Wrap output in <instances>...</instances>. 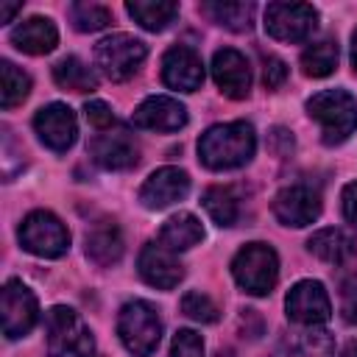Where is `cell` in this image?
<instances>
[{
    "mask_svg": "<svg viewBox=\"0 0 357 357\" xmlns=\"http://www.w3.org/2000/svg\"><path fill=\"white\" fill-rule=\"evenodd\" d=\"M33 128L39 134V139L56 151V153H64L73 142H75V134H78V123H75V114L67 103H50V106H42L33 117Z\"/></svg>",
    "mask_w": 357,
    "mask_h": 357,
    "instance_id": "8fae6325",
    "label": "cell"
},
{
    "mask_svg": "<svg viewBox=\"0 0 357 357\" xmlns=\"http://www.w3.org/2000/svg\"><path fill=\"white\" fill-rule=\"evenodd\" d=\"M201 240H204V226L190 212H178V215L167 218L159 229V243L170 251H187V248L198 245Z\"/></svg>",
    "mask_w": 357,
    "mask_h": 357,
    "instance_id": "7402d4cb",
    "label": "cell"
},
{
    "mask_svg": "<svg viewBox=\"0 0 357 357\" xmlns=\"http://www.w3.org/2000/svg\"><path fill=\"white\" fill-rule=\"evenodd\" d=\"M234 282L251 296H268L279 279V257L265 243H248L231 259Z\"/></svg>",
    "mask_w": 357,
    "mask_h": 357,
    "instance_id": "5b68a950",
    "label": "cell"
},
{
    "mask_svg": "<svg viewBox=\"0 0 357 357\" xmlns=\"http://www.w3.org/2000/svg\"><path fill=\"white\" fill-rule=\"evenodd\" d=\"M89 153L92 159L106 167V170H128L139 162V148L137 142L123 134V131H114V134H98L92 142H89Z\"/></svg>",
    "mask_w": 357,
    "mask_h": 357,
    "instance_id": "ac0fdd59",
    "label": "cell"
},
{
    "mask_svg": "<svg viewBox=\"0 0 357 357\" xmlns=\"http://www.w3.org/2000/svg\"><path fill=\"white\" fill-rule=\"evenodd\" d=\"M167 357H204V340L198 332L192 329H178L173 343H170V354Z\"/></svg>",
    "mask_w": 357,
    "mask_h": 357,
    "instance_id": "1f68e13d",
    "label": "cell"
},
{
    "mask_svg": "<svg viewBox=\"0 0 357 357\" xmlns=\"http://www.w3.org/2000/svg\"><path fill=\"white\" fill-rule=\"evenodd\" d=\"M340 312H343V321H346V324H357V279L343 282Z\"/></svg>",
    "mask_w": 357,
    "mask_h": 357,
    "instance_id": "e575fe53",
    "label": "cell"
},
{
    "mask_svg": "<svg viewBox=\"0 0 357 357\" xmlns=\"http://www.w3.org/2000/svg\"><path fill=\"white\" fill-rule=\"evenodd\" d=\"M273 215L284 226H296V229L310 226L321 215V198L307 184H290V187H284V190L276 192V198H273Z\"/></svg>",
    "mask_w": 357,
    "mask_h": 357,
    "instance_id": "7c38bea8",
    "label": "cell"
},
{
    "mask_svg": "<svg viewBox=\"0 0 357 357\" xmlns=\"http://www.w3.org/2000/svg\"><path fill=\"white\" fill-rule=\"evenodd\" d=\"M70 22L75 25V31L92 33V31H100L112 22V11L100 3H73L70 6Z\"/></svg>",
    "mask_w": 357,
    "mask_h": 357,
    "instance_id": "f546056e",
    "label": "cell"
},
{
    "mask_svg": "<svg viewBox=\"0 0 357 357\" xmlns=\"http://www.w3.org/2000/svg\"><path fill=\"white\" fill-rule=\"evenodd\" d=\"M268 145H271V151H273L276 156H290L296 142H293V134H290L287 128H273Z\"/></svg>",
    "mask_w": 357,
    "mask_h": 357,
    "instance_id": "d590c367",
    "label": "cell"
},
{
    "mask_svg": "<svg viewBox=\"0 0 357 357\" xmlns=\"http://www.w3.org/2000/svg\"><path fill=\"white\" fill-rule=\"evenodd\" d=\"M212 75H215V84L220 86V92L226 98H245L248 89H251V70H248V61L240 50L234 47H223L212 56Z\"/></svg>",
    "mask_w": 357,
    "mask_h": 357,
    "instance_id": "e0dca14e",
    "label": "cell"
},
{
    "mask_svg": "<svg viewBox=\"0 0 357 357\" xmlns=\"http://www.w3.org/2000/svg\"><path fill=\"white\" fill-rule=\"evenodd\" d=\"M187 192H190V176L184 170H178V167H159L139 187V201L148 209H165V206L181 201Z\"/></svg>",
    "mask_w": 357,
    "mask_h": 357,
    "instance_id": "2e32d148",
    "label": "cell"
},
{
    "mask_svg": "<svg viewBox=\"0 0 357 357\" xmlns=\"http://www.w3.org/2000/svg\"><path fill=\"white\" fill-rule=\"evenodd\" d=\"M0 106L3 109H14L17 103H22L31 92V78L17 70L11 61H3L0 64Z\"/></svg>",
    "mask_w": 357,
    "mask_h": 357,
    "instance_id": "f1b7e54d",
    "label": "cell"
},
{
    "mask_svg": "<svg viewBox=\"0 0 357 357\" xmlns=\"http://www.w3.org/2000/svg\"><path fill=\"white\" fill-rule=\"evenodd\" d=\"M307 114L321 126L326 145H340L357 128V100L346 89H324L307 100Z\"/></svg>",
    "mask_w": 357,
    "mask_h": 357,
    "instance_id": "7a4b0ae2",
    "label": "cell"
},
{
    "mask_svg": "<svg viewBox=\"0 0 357 357\" xmlns=\"http://www.w3.org/2000/svg\"><path fill=\"white\" fill-rule=\"evenodd\" d=\"M204 11L229 31H248L254 25V3H204Z\"/></svg>",
    "mask_w": 357,
    "mask_h": 357,
    "instance_id": "4316f807",
    "label": "cell"
},
{
    "mask_svg": "<svg viewBox=\"0 0 357 357\" xmlns=\"http://www.w3.org/2000/svg\"><path fill=\"white\" fill-rule=\"evenodd\" d=\"M3 335L8 340H17L22 335H28L39 318V307H36V296L17 279H8L3 287Z\"/></svg>",
    "mask_w": 357,
    "mask_h": 357,
    "instance_id": "30bf717a",
    "label": "cell"
},
{
    "mask_svg": "<svg viewBox=\"0 0 357 357\" xmlns=\"http://www.w3.org/2000/svg\"><path fill=\"white\" fill-rule=\"evenodd\" d=\"M343 215L351 226H357V181H349L343 187Z\"/></svg>",
    "mask_w": 357,
    "mask_h": 357,
    "instance_id": "8d00e7d4",
    "label": "cell"
},
{
    "mask_svg": "<svg viewBox=\"0 0 357 357\" xmlns=\"http://www.w3.org/2000/svg\"><path fill=\"white\" fill-rule=\"evenodd\" d=\"M86 257L95 262V265H114L120 257H123V234L120 229L112 223V220H103V223H95L89 231H86Z\"/></svg>",
    "mask_w": 357,
    "mask_h": 357,
    "instance_id": "44dd1931",
    "label": "cell"
},
{
    "mask_svg": "<svg viewBox=\"0 0 357 357\" xmlns=\"http://www.w3.org/2000/svg\"><path fill=\"white\" fill-rule=\"evenodd\" d=\"M335 346L326 329L318 326H301L298 332L282 337V343L273 349L271 357H332Z\"/></svg>",
    "mask_w": 357,
    "mask_h": 357,
    "instance_id": "d6986e66",
    "label": "cell"
},
{
    "mask_svg": "<svg viewBox=\"0 0 357 357\" xmlns=\"http://www.w3.org/2000/svg\"><path fill=\"white\" fill-rule=\"evenodd\" d=\"M126 11L145 31H165L178 17V6L176 3H167V0H131L126 6Z\"/></svg>",
    "mask_w": 357,
    "mask_h": 357,
    "instance_id": "cb8c5ba5",
    "label": "cell"
},
{
    "mask_svg": "<svg viewBox=\"0 0 357 357\" xmlns=\"http://www.w3.org/2000/svg\"><path fill=\"white\" fill-rule=\"evenodd\" d=\"M45 335L50 357H92L95 340L81 315L70 307H53L45 315Z\"/></svg>",
    "mask_w": 357,
    "mask_h": 357,
    "instance_id": "3957f363",
    "label": "cell"
},
{
    "mask_svg": "<svg viewBox=\"0 0 357 357\" xmlns=\"http://www.w3.org/2000/svg\"><path fill=\"white\" fill-rule=\"evenodd\" d=\"M351 64H354V73H357V31L351 33Z\"/></svg>",
    "mask_w": 357,
    "mask_h": 357,
    "instance_id": "f35d334b",
    "label": "cell"
},
{
    "mask_svg": "<svg viewBox=\"0 0 357 357\" xmlns=\"http://www.w3.org/2000/svg\"><path fill=\"white\" fill-rule=\"evenodd\" d=\"M20 8H22V3H0V22H8Z\"/></svg>",
    "mask_w": 357,
    "mask_h": 357,
    "instance_id": "74e56055",
    "label": "cell"
},
{
    "mask_svg": "<svg viewBox=\"0 0 357 357\" xmlns=\"http://www.w3.org/2000/svg\"><path fill=\"white\" fill-rule=\"evenodd\" d=\"M340 357H357V340H354V343H349V346L343 349V354H340Z\"/></svg>",
    "mask_w": 357,
    "mask_h": 357,
    "instance_id": "ab89813d",
    "label": "cell"
},
{
    "mask_svg": "<svg viewBox=\"0 0 357 357\" xmlns=\"http://www.w3.org/2000/svg\"><path fill=\"white\" fill-rule=\"evenodd\" d=\"M20 245L36 257L56 259L70 248V231L53 212H31L20 226Z\"/></svg>",
    "mask_w": 357,
    "mask_h": 357,
    "instance_id": "52a82bcc",
    "label": "cell"
},
{
    "mask_svg": "<svg viewBox=\"0 0 357 357\" xmlns=\"http://www.w3.org/2000/svg\"><path fill=\"white\" fill-rule=\"evenodd\" d=\"M53 78L61 89H70V92H92L98 86V78L95 73L78 59V56H64L56 61L53 67Z\"/></svg>",
    "mask_w": 357,
    "mask_h": 357,
    "instance_id": "d4e9b609",
    "label": "cell"
},
{
    "mask_svg": "<svg viewBox=\"0 0 357 357\" xmlns=\"http://www.w3.org/2000/svg\"><path fill=\"white\" fill-rule=\"evenodd\" d=\"M301 67L307 75L312 78H326L329 73H335L337 67V45L324 39V42H312L304 53H301Z\"/></svg>",
    "mask_w": 357,
    "mask_h": 357,
    "instance_id": "83f0119b",
    "label": "cell"
},
{
    "mask_svg": "<svg viewBox=\"0 0 357 357\" xmlns=\"http://www.w3.org/2000/svg\"><path fill=\"white\" fill-rule=\"evenodd\" d=\"M218 357H231V351L226 349V351H218Z\"/></svg>",
    "mask_w": 357,
    "mask_h": 357,
    "instance_id": "60d3db41",
    "label": "cell"
},
{
    "mask_svg": "<svg viewBox=\"0 0 357 357\" xmlns=\"http://www.w3.org/2000/svg\"><path fill=\"white\" fill-rule=\"evenodd\" d=\"M257 148V134L248 123H220L201 134L198 156L209 170H231L243 167Z\"/></svg>",
    "mask_w": 357,
    "mask_h": 357,
    "instance_id": "6da1fadb",
    "label": "cell"
},
{
    "mask_svg": "<svg viewBox=\"0 0 357 357\" xmlns=\"http://www.w3.org/2000/svg\"><path fill=\"white\" fill-rule=\"evenodd\" d=\"M59 31L47 17H31L11 31V45L28 56H45L56 47Z\"/></svg>",
    "mask_w": 357,
    "mask_h": 357,
    "instance_id": "ffe728a7",
    "label": "cell"
},
{
    "mask_svg": "<svg viewBox=\"0 0 357 357\" xmlns=\"http://www.w3.org/2000/svg\"><path fill=\"white\" fill-rule=\"evenodd\" d=\"M92 357H95V354H92Z\"/></svg>",
    "mask_w": 357,
    "mask_h": 357,
    "instance_id": "b9f144b4",
    "label": "cell"
},
{
    "mask_svg": "<svg viewBox=\"0 0 357 357\" xmlns=\"http://www.w3.org/2000/svg\"><path fill=\"white\" fill-rule=\"evenodd\" d=\"M284 78H287V64H284L282 59H276V56H268V59H265V67H262V81H265V86H268V89H279V86L284 84Z\"/></svg>",
    "mask_w": 357,
    "mask_h": 357,
    "instance_id": "836d02e7",
    "label": "cell"
},
{
    "mask_svg": "<svg viewBox=\"0 0 357 357\" xmlns=\"http://www.w3.org/2000/svg\"><path fill=\"white\" fill-rule=\"evenodd\" d=\"M181 312H184L187 318L198 321V324H215L220 310H218V304H215L206 293L190 290V293H184V298H181Z\"/></svg>",
    "mask_w": 357,
    "mask_h": 357,
    "instance_id": "4dcf8cb0",
    "label": "cell"
},
{
    "mask_svg": "<svg viewBox=\"0 0 357 357\" xmlns=\"http://www.w3.org/2000/svg\"><path fill=\"white\" fill-rule=\"evenodd\" d=\"M137 268H139V276L159 290H173L184 276V265L178 262L176 251L165 248L162 243H145V248L139 251Z\"/></svg>",
    "mask_w": 357,
    "mask_h": 357,
    "instance_id": "4fadbf2b",
    "label": "cell"
},
{
    "mask_svg": "<svg viewBox=\"0 0 357 357\" xmlns=\"http://www.w3.org/2000/svg\"><path fill=\"white\" fill-rule=\"evenodd\" d=\"M84 114H86V123L92 128H98V131H103V128H109L114 123V114L103 100H86L84 103Z\"/></svg>",
    "mask_w": 357,
    "mask_h": 357,
    "instance_id": "d6a6232c",
    "label": "cell"
},
{
    "mask_svg": "<svg viewBox=\"0 0 357 357\" xmlns=\"http://www.w3.org/2000/svg\"><path fill=\"white\" fill-rule=\"evenodd\" d=\"M162 81L170 89H181V92H195L204 84V64L201 56L187 47V45H176L165 53L162 59Z\"/></svg>",
    "mask_w": 357,
    "mask_h": 357,
    "instance_id": "9a60e30c",
    "label": "cell"
},
{
    "mask_svg": "<svg viewBox=\"0 0 357 357\" xmlns=\"http://www.w3.org/2000/svg\"><path fill=\"white\" fill-rule=\"evenodd\" d=\"M145 56H148L145 42H139L131 33H112L95 45V61L109 81L131 78L145 61Z\"/></svg>",
    "mask_w": 357,
    "mask_h": 357,
    "instance_id": "8992f818",
    "label": "cell"
},
{
    "mask_svg": "<svg viewBox=\"0 0 357 357\" xmlns=\"http://www.w3.org/2000/svg\"><path fill=\"white\" fill-rule=\"evenodd\" d=\"M117 335L134 357H151L162 337L156 307L148 301H128L117 315Z\"/></svg>",
    "mask_w": 357,
    "mask_h": 357,
    "instance_id": "277c9868",
    "label": "cell"
},
{
    "mask_svg": "<svg viewBox=\"0 0 357 357\" xmlns=\"http://www.w3.org/2000/svg\"><path fill=\"white\" fill-rule=\"evenodd\" d=\"M307 248H310V254H315L318 259L332 262V265H340V262L354 257V240L346 231H340V229H321V231H315L307 240Z\"/></svg>",
    "mask_w": 357,
    "mask_h": 357,
    "instance_id": "603a6c76",
    "label": "cell"
},
{
    "mask_svg": "<svg viewBox=\"0 0 357 357\" xmlns=\"http://www.w3.org/2000/svg\"><path fill=\"white\" fill-rule=\"evenodd\" d=\"M284 307H287V318L298 326H321L332 315V304H329L324 284L312 279L293 284L284 298Z\"/></svg>",
    "mask_w": 357,
    "mask_h": 357,
    "instance_id": "9c48e42d",
    "label": "cell"
},
{
    "mask_svg": "<svg viewBox=\"0 0 357 357\" xmlns=\"http://www.w3.org/2000/svg\"><path fill=\"white\" fill-rule=\"evenodd\" d=\"M204 209L218 226H234L240 218V204L231 187H209L204 192Z\"/></svg>",
    "mask_w": 357,
    "mask_h": 357,
    "instance_id": "484cf974",
    "label": "cell"
},
{
    "mask_svg": "<svg viewBox=\"0 0 357 357\" xmlns=\"http://www.w3.org/2000/svg\"><path fill=\"white\" fill-rule=\"evenodd\" d=\"M318 28V11L307 3H271L265 8V31L279 42H304Z\"/></svg>",
    "mask_w": 357,
    "mask_h": 357,
    "instance_id": "ba28073f",
    "label": "cell"
},
{
    "mask_svg": "<svg viewBox=\"0 0 357 357\" xmlns=\"http://www.w3.org/2000/svg\"><path fill=\"white\" fill-rule=\"evenodd\" d=\"M131 123L145 131H178L187 126V109L176 98L151 95L134 109Z\"/></svg>",
    "mask_w": 357,
    "mask_h": 357,
    "instance_id": "5bb4252c",
    "label": "cell"
}]
</instances>
